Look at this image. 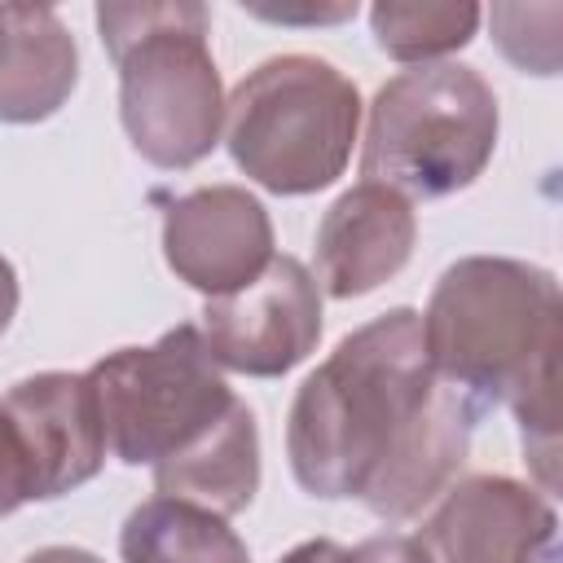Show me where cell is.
I'll use <instances>...</instances> for the list:
<instances>
[{"label":"cell","mask_w":563,"mask_h":563,"mask_svg":"<svg viewBox=\"0 0 563 563\" xmlns=\"http://www.w3.org/2000/svg\"><path fill=\"white\" fill-rule=\"evenodd\" d=\"M471 405L422 356L409 308L387 312L303 383L290 413L295 475L317 497H365L378 515H413L462 457Z\"/></svg>","instance_id":"6da1fadb"},{"label":"cell","mask_w":563,"mask_h":563,"mask_svg":"<svg viewBox=\"0 0 563 563\" xmlns=\"http://www.w3.org/2000/svg\"><path fill=\"white\" fill-rule=\"evenodd\" d=\"M493 123V97L466 66L405 70L374 101L361 172L422 198L449 194L479 172Z\"/></svg>","instance_id":"7a4b0ae2"},{"label":"cell","mask_w":563,"mask_h":563,"mask_svg":"<svg viewBox=\"0 0 563 563\" xmlns=\"http://www.w3.org/2000/svg\"><path fill=\"white\" fill-rule=\"evenodd\" d=\"M194 325L158 347H128L92 369L101 431L123 462H172L198 449L238 405Z\"/></svg>","instance_id":"3957f363"},{"label":"cell","mask_w":563,"mask_h":563,"mask_svg":"<svg viewBox=\"0 0 563 563\" xmlns=\"http://www.w3.org/2000/svg\"><path fill=\"white\" fill-rule=\"evenodd\" d=\"M317 317L321 312L303 264L282 255L251 290L207 303V334L224 365L246 374H277L308 352L321 330Z\"/></svg>","instance_id":"277c9868"},{"label":"cell","mask_w":563,"mask_h":563,"mask_svg":"<svg viewBox=\"0 0 563 563\" xmlns=\"http://www.w3.org/2000/svg\"><path fill=\"white\" fill-rule=\"evenodd\" d=\"M4 413L26 449L35 497H57L101 466L106 431H101L92 378L79 374L26 378L9 391Z\"/></svg>","instance_id":"5b68a950"},{"label":"cell","mask_w":563,"mask_h":563,"mask_svg":"<svg viewBox=\"0 0 563 563\" xmlns=\"http://www.w3.org/2000/svg\"><path fill=\"white\" fill-rule=\"evenodd\" d=\"M158 488L207 497L216 510H242L255 493V418L246 405H233L229 418L185 457L158 462Z\"/></svg>","instance_id":"8992f818"},{"label":"cell","mask_w":563,"mask_h":563,"mask_svg":"<svg viewBox=\"0 0 563 563\" xmlns=\"http://www.w3.org/2000/svg\"><path fill=\"white\" fill-rule=\"evenodd\" d=\"M128 563H246L238 537L207 510L158 497L132 510L123 528Z\"/></svg>","instance_id":"52a82bcc"},{"label":"cell","mask_w":563,"mask_h":563,"mask_svg":"<svg viewBox=\"0 0 563 563\" xmlns=\"http://www.w3.org/2000/svg\"><path fill=\"white\" fill-rule=\"evenodd\" d=\"M343 207L352 211V224L356 229H365V189L361 194H347L343 198ZM405 207L396 202L383 220H378V229H374V238H378V255H374V268L378 273H391L400 260H405V242H409V224H405V216H400ZM365 255H369V246H361L347 264L339 260V264H330V290L334 295H356V290H369L374 286V277H369V264H365Z\"/></svg>","instance_id":"ba28073f"},{"label":"cell","mask_w":563,"mask_h":563,"mask_svg":"<svg viewBox=\"0 0 563 563\" xmlns=\"http://www.w3.org/2000/svg\"><path fill=\"white\" fill-rule=\"evenodd\" d=\"M352 563H427L409 541H400V537H378V541H369V545H361L356 554H352Z\"/></svg>","instance_id":"9c48e42d"},{"label":"cell","mask_w":563,"mask_h":563,"mask_svg":"<svg viewBox=\"0 0 563 563\" xmlns=\"http://www.w3.org/2000/svg\"><path fill=\"white\" fill-rule=\"evenodd\" d=\"M286 563H352V554H343V550L330 545V541H312V545H299Z\"/></svg>","instance_id":"30bf717a"},{"label":"cell","mask_w":563,"mask_h":563,"mask_svg":"<svg viewBox=\"0 0 563 563\" xmlns=\"http://www.w3.org/2000/svg\"><path fill=\"white\" fill-rule=\"evenodd\" d=\"M9 312H13V273H9V264L0 260V330H4Z\"/></svg>","instance_id":"8fae6325"}]
</instances>
